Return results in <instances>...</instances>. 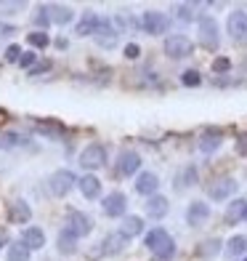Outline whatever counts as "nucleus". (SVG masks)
Masks as SVG:
<instances>
[{
    "label": "nucleus",
    "instance_id": "obj_20",
    "mask_svg": "<svg viewBox=\"0 0 247 261\" xmlns=\"http://www.w3.org/2000/svg\"><path fill=\"white\" fill-rule=\"evenodd\" d=\"M77 187H80V192H82V197H85V200H96L101 195V181L93 173L82 176V179L77 181Z\"/></svg>",
    "mask_w": 247,
    "mask_h": 261
},
{
    "label": "nucleus",
    "instance_id": "obj_39",
    "mask_svg": "<svg viewBox=\"0 0 247 261\" xmlns=\"http://www.w3.org/2000/svg\"><path fill=\"white\" fill-rule=\"evenodd\" d=\"M125 56H128V59H138V56H141L138 43H128V45H125Z\"/></svg>",
    "mask_w": 247,
    "mask_h": 261
},
{
    "label": "nucleus",
    "instance_id": "obj_13",
    "mask_svg": "<svg viewBox=\"0 0 247 261\" xmlns=\"http://www.w3.org/2000/svg\"><path fill=\"white\" fill-rule=\"evenodd\" d=\"M128 240H131V237H125L122 232H109V234L101 240V253H107V256L122 253L125 248H128Z\"/></svg>",
    "mask_w": 247,
    "mask_h": 261
},
{
    "label": "nucleus",
    "instance_id": "obj_24",
    "mask_svg": "<svg viewBox=\"0 0 247 261\" xmlns=\"http://www.w3.org/2000/svg\"><path fill=\"white\" fill-rule=\"evenodd\" d=\"M96 27H99V16L93 14V11H88V14H85V16H82V19L77 21L75 32H77V35H82V38H85V35H93V32H96Z\"/></svg>",
    "mask_w": 247,
    "mask_h": 261
},
{
    "label": "nucleus",
    "instance_id": "obj_2",
    "mask_svg": "<svg viewBox=\"0 0 247 261\" xmlns=\"http://www.w3.org/2000/svg\"><path fill=\"white\" fill-rule=\"evenodd\" d=\"M197 35H199V45L207 51H215L221 45V32H218V21L213 16H202L197 24Z\"/></svg>",
    "mask_w": 247,
    "mask_h": 261
},
{
    "label": "nucleus",
    "instance_id": "obj_38",
    "mask_svg": "<svg viewBox=\"0 0 247 261\" xmlns=\"http://www.w3.org/2000/svg\"><path fill=\"white\" fill-rule=\"evenodd\" d=\"M237 152L242 158H247V134H239L237 136Z\"/></svg>",
    "mask_w": 247,
    "mask_h": 261
},
{
    "label": "nucleus",
    "instance_id": "obj_28",
    "mask_svg": "<svg viewBox=\"0 0 247 261\" xmlns=\"http://www.w3.org/2000/svg\"><path fill=\"white\" fill-rule=\"evenodd\" d=\"M29 253H32V251L19 240V243H14V245L8 248V261H29Z\"/></svg>",
    "mask_w": 247,
    "mask_h": 261
},
{
    "label": "nucleus",
    "instance_id": "obj_9",
    "mask_svg": "<svg viewBox=\"0 0 247 261\" xmlns=\"http://www.w3.org/2000/svg\"><path fill=\"white\" fill-rule=\"evenodd\" d=\"M101 211L107 213L109 219H120V216H125V211H128V197L122 192H109L107 197L101 200Z\"/></svg>",
    "mask_w": 247,
    "mask_h": 261
},
{
    "label": "nucleus",
    "instance_id": "obj_19",
    "mask_svg": "<svg viewBox=\"0 0 247 261\" xmlns=\"http://www.w3.org/2000/svg\"><path fill=\"white\" fill-rule=\"evenodd\" d=\"M168 211H170L168 197L155 195V197L146 200V213H149V219H165V216H168Z\"/></svg>",
    "mask_w": 247,
    "mask_h": 261
},
{
    "label": "nucleus",
    "instance_id": "obj_14",
    "mask_svg": "<svg viewBox=\"0 0 247 261\" xmlns=\"http://www.w3.org/2000/svg\"><path fill=\"white\" fill-rule=\"evenodd\" d=\"M207 219H210V205L207 203H202V200L189 203V208H186V221H189V227H202Z\"/></svg>",
    "mask_w": 247,
    "mask_h": 261
},
{
    "label": "nucleus",
    "instance_id": "obj_16",
    "mask_svg": "<svg viewBox=\"0 0 247 261\" xmlns=\"http://www.w3.org/2000/svg\"><path fill=\"white\" fill-rule=\"evenodd\" d=\"M157 187H160V179H157V173H151V171H144V173H138V179H136V192H138V195L155 197V195H157Z\"/></svg>",
    "mask_w": 247,
    "mask_h": 261
},
{
    "label": "nucleus",
    "instance_id": "obj_3",
    "mask_svg": "<svg viewBox=\"0 0 247 261\" xmlns=\"http://www.w3.org/2000/svg\"><path fill=\"white\" fill-rule=\"evenodd\" d=\"M80 165L85 171H96V168H101V165H107V147L99 144V141L88 144L80 152Z\"/></svg>",
    "mask_w": 247,
    "mask_h": 261
},
{
    "label": "nucleus",
    "instance_id": "obj_29",
    "mask_svg": "<svg viewBox=\"0 0 247 261\" xmlns=\"http://www.w3.org/2000/svg\"><path fill=\"white\" fill-rule=\"evenodd\" d=\"M21 139L16 130H3V134H0V149H14V147H19L21 144Z\"/></svg>",
    "mask_w": 247,
    "mask_h": 261
},
{
    "label": "nucleus",
    "instance_id": "obj_8",
    "mask_svg": "<svg viewBox=\"0 0 247 261\" xmlns=\"http://www.w3.org/2000/svg\"><path fill=\"white\" fill-rule=\"evenodd\" d=\"M226 30H229L234 43H247V11H234V14H229Z\"/></svg>",
    "mask_w": 247,
    "mask_h": 261
},
{
    "label": "nucleus",
    "instance_id": "obj_31",
    "mask_svg": "<svg viewBox=\"0 0 247 261\" xmlns=\"http://www.w3.org/2000/svg\"><path fill=\"white\" fill-rule=\"evenodd\" d=\"M175 14L181 21H194L197 19V3H178L175 6Z\"/></svg>",
    "mask_w": 247,
    "mask_h": 261
},
{
    "label": "nucleus",
    "instance_id": "obj_7",
    "mask_svg": "<svg viewBox=\"0 0 247 261\" xmlns=\"http://www.w3.org/2000/svg\"><path fill=\"white\" fill-rule=\"evenodd\" d=\"M64 229H69L75 237H85V234H90V229H93V219L88 216V213H82V211H69V213H67Z\"/></svg>",
    "mask_w": 247,
    "mask_h": 261
},
{
    "label": "nucleus",
    "instance_id": "obj_43",
    "mask_svg": "<svg viewBox=\"0 0 247 261\" xmlns=\"http://www.w3.org/2000/svg\"><path fill=\"white\" fill-rule=\"evenodd\" d=\"M3 240H6V234H3V237H0V245H3Z\"/></svg>",
    "mask_w": 247,
    "mask_h": 261
},
{
    "label": "nucleus",
    "instance_id": "obj_36",
    "mask_svg": "<svg viewBox=\"0 0 247 261\" xmlns=\"http://www.w3.org/2000/svg\"><path fill=\"white\" fill-rule=\"evenodd\" d=\"M21 54H24V51H21L19 45H8V48H6V59H8V62H19Z\"/></svg>",
    "mask_w": 247,
    "mask_h": 261
},
{
    "label": "nucleus",
    "instance_id": "obj_40",
    "mask_svg": "<svg viewBox=\"0 0 247 261\" xmlns=\"http://www.w3.org/2000/svg\"><path fill=\"white\" fill-rule=\"evenodd\" d=\"M45 69H51V62H40V64H35V67L29 69V75H40V72H45Z\"/></svg>",
    "mask_w": 247,
    "mask_h": 261
},
{
    "label": "nucleus",
    "instance_id": "obj_33",
    "mask_svg": "<svg viewBox=\"0 0 247 261\" xmlns=\"http://www.w3.org/2000/svg\"><path fill=\"white\" fill-rule=\"evenodd\" d=\"M27 43L32 45V48H45V45L51 43V38L45 32H40V30H35V32H29L27 35Z\"/></svg>",
    "mask_w": 247,
    "mask_h": 261
},
{
    "label": "nucleus",
    "instance_id": "obj_23",
    "mask_svg": "<svg viewBox=\"0 0 247 261\" xmlns=\"http://www.w3.org/2000/svg\"><path fill=\"white\" fill-rule=\"evenodd\" d=\"M56 245H58V251H61L64 256H72L77 251V237L69 232V229H61L56 237Z\"/></svg>",
    "mask_w": 247,
    "mask_h": 261
},
{
    "label": "nucleus",
    "instance_id": "obj_30",
    "mask_svg": "<svg viewBox=\"0 0 247 261\" xmlns=\"http://www.w3.org/2000/svg\"><path fill=\"white\" fill-rule=\"evenodd\" d=\"M38 134H43V136H51V139H58V136L64 134V128L58 125V123L43 120V123H38Z\"/></svg>",
    "mask_w": 247,
    "mask_h": 261
},
{
    "label": "nucleus",
    "instance_id": "obj_32",
    "mask_svg": "<svg viewBox=\"0 0 247 261\" xmlns=\"http://www.w3.org/2000/svg\"><path fill=\"white\" fill-rule=\"evenodd\" d=\"M197 165H186V168L181 171V176H178V187L183 189V187H192V184H197Z\"/></svg>",
    "mask_w": 247,
    "mask_h": 261
},
{
    "label": "nucleus",
    "instance_id": "obj_12",
    "mask_svg": "<svg viewBox=\"0 0 247 261\" xmlns=\"http://www.w3.org/2000/svg\"><path fill=\"white\" fill-rule=\"evenodd\" d=\"M234 192H237V181H234L231 176H221V179H215L213 184H210V189H207V195L213 200H226Z\"/></svg>",
    "mask_w": 247,
    "mask_h": 261
},
{
    "label": "nucleus",
    "instance_id": "obj_34",
    "mask_svg": "<svg viewBox=\"0 0 247 261\" xmlns=\"http://www.w3.org/2000/svg\"><path fill=\"white\" fill-rule=\"evenodd\" d=\"M181 83H183L186 88H197L199 83H202V75H199L197 69H186V72L181 75Z\"/></svg>",
    "mask_w": 247,
    "mask_h": 261
},
{
    "label": "nucleus",
    "instance_id": "obj_4",
    "mask_svg": "<svg viewBox=\"0 0 247 261\" xmlns=\"http://www.w3.org/2000/svg\"><path fill=\"white\" fill-rule=\"evenodd\" d=\"M194 51V43L186 35H168L165 38V54L170 59H189Z\"/></svg>",
    "mask_w": 247,
    "mask_h": 261
},
{
    "label": "nucleus",
    "instance_id": "obj_15",
    "mask_svg": "<svg viewBox=\"0 0 247 261\" xmlns=\"http://www.w3.org/2000/svg\"><path fill=\"white\" fill-rule=\"evenodd\" d=\"M221 144H223V134L218 128H205L202 130V136H199V149L205 152V155H213L215 149H221Z\"/></svg>",
    "mask_w": 247,
    "mask_h": 261
},
{
    "label": "nucleus",
    "instance_id": "obj_17",
    "mask_svg": "<svg viewBox=\"0 0 247 261\" xmlns=\"http://www.w3.org/2000/svg\"><path fill=\"white\" fill-rule=\"evenodd\" d=\"M43 11L48 14V19H51V21H56V24H69V21L75 19V14H72V8H69V6L45 3V6H43Z\"/></svg>",
    "mask_w": 247,
    "mask_h": 261
},
{
    "label": "nucleus",
    "instance_id": "obj_26",
    "mask_svg": "<svg viewBox=\"0 0 247 261\" xmlns=\"http://www.w3.org/2000/svg\"><path fill=\"white\" fill-rule=\"evenodd\" d=\"M244 208H247V200H231L229 208H226V221L229 224H237L239 219H244Z\"/></svg>",
    "mask_w": 247,
    "mask_h": 261
},
{
    "label": "nucleus",
    "instance_id": "obj_45",
    "mask_svg": "<svg viewBox=\"0 0 247 261\" xmlns=\"http://www.w3.org/2000/svg\"><path fill=\"white\" fill-rule=\"evenodd\" d=\"M244 261H247V256H244Z\"/></svg>",
    "mask_w": 247,
    "mask_h": 261
},
{
    "label": "nucleus",
    "instance_id": "obj_42",
    "mask_svg": "<svg viewBox=\"0 0 247 261\" xmlns=\"http://www.w3.org/2000/svg\"><path fill=\"white\" fill-rule=\"evenodd\" d=\"M3 32H14V27H8V24H3V21H0V35Z\"/></svg>",
    "mask_w": 247,
    "mask_h": 261
},
{
    "label": "nucleus",
    "instance_id": "obj_37",
    "mask_svg": "<svg viewBox=\"0 0 247 261\" xmlns=\"http://www.w3.org/2000/svg\"><path fill=\"white\" fill-rule=\"evenodd\" d=\"M35 59H38V56H35V51H24V54H21V59H19V64H21V67H29V69H32Z\"/></svg>",
    "mask_w": 247,
    "mask_h": 261
},
{
    "label": "nucleus",
    "instance_id": "obj_41",
    "mask_svg": "<svg viewBox=\"0 0 247 261\" xmlns=\"http://www.w3.org/2000/svg\"><path fill=\"white\" fill-rule=\"evenodd\" d=\"M35 21H38V24H43V27H48V24H51V19H48V14L43 11V6H40V14L35 16Z\"/></svg>",
    "mask_w": 247,
    "mask_h": 261
},
{
    "label": "nucleus",
    "instance_id": "obj_35",
    "mask_svg": "<svg viewBox=\"0 0 247 261\" xmlns=\"http://www.w3.org/2000/svg\"><path fill=\"white\" fill-rule=\"evenodd\" d=\"M229 69H231V59L226 56H218L213 62V72H229Z\"/></svg>",
    "mask_w": 247,
    "mask_h": 261
},
{
    "label": "nucleus",
    "instance_id": "obj_22",
    "mask_svg": "<svg viewBox=\"0 0 247 261\" xmlns=\"http://www.w3.org/2000/svg\"><path fill=\"white\" fill-rule=\"evenodd\" d=\"M221 248H223V243L218 240V237H207V240H202L197 245V256L199 258H213V256L221 253Z\"/></svg>",
    "mask_w": 247,
    "mask_h": 261
},
{
    "label": "nucleus",
    "instance_id": "obj_21",
    "mask_svg": "<svg viewBox=\"0 0 247 261\" xmlns=\"http://www.w3.org/2000/svg\"><path fill=\"white\" fill-rule=\"evenodd\" d=\"M21 243H24L29 251H40V248L45 245V234L40 227H27L24 232H21Z\"/></svg>",
    "mask_w": 247,
    "mask_h": 261
},
{
    "label": "nucleus",
    "instance_id": "obj_1",
    "mask_svg": "<svg viewBox=\"0 0 247 261\" xmlns=\"http://www.w3.org/2000/svg\"><path fill=\"white\" fill-rule=\"evenodd\" d=\"M144 245L149 248L151 253H155L157 261H170L175 256V240L165 232L162 227H155L146 237H144Z\"/></svg>",
    "mask_w": 247,
    "mask_h": 261
},
{
    "label": "nucleus",
    "instance_id": "obj_44",
    "mask_svg": "<svg viewBox=\"0 0 247 261\" xmlns=\"http://www.w3.org/2000/svg\"><path fill=\"white\" fill-rule=\"evenodd\" d=\"M244 221H247V208H244Z\"/></svg>",
    "mask_w": 247,
    "mask_h": 261
},
{
    "label": "nucleus",
    "instance_id": "obj_25",
    "mask_svg": "<svg viewBox=\"0 0 247 261\" xmlns=\"http://www.w3.org/2000/svg\"><path fill=\"white\" fill-rule=\"evenodd\" d=\"M120 232H122L125 237H136V234H141V232H144V219H141V216H125Z\"/></svg>",
    "mask_w": 247,
    "mask_h": 261
},
{
    "label": "nucleus",
    "instance_id": "obj_27",
    "mask_svg": "<svg viewBox=\"0 0 247 261\" xmlns=\"http://www.w3.org/2000/svg\"><path fill=\"white\" fill-rule=\"evenodd\" d=\"M226 253H229L231 258H237V256L247 253V237H244V234H234L231 240L226 243Z\"/></svg>",
    "mask_w": 247,
    "mask_h": 261
},
{
    "label": "nucleus",
    "instance_id": "obj_11",
    "mask_svg": "<svg viewBox=\"0 0 247 261\" xmlns=\"http://www.w3.org/2000/svg\"><path fill=\"white\" fill-rule=\"evenodd\" d=\"M138 168H141L138 152L122 149L120 155H117V173H120V176H133V173H138Z\"/></svg>",
    "mask_w": 247,
    "mask_h": 261
},
{
    "label": "nucleus",
    "instance_id": "obj_5",
    "mask_svg": "<svg viewBox=\"0 0 247 261\" xmlns=\"http://www.w3.org/2000/svg\"><path fill=\"white\" fill-rule=\"evenodd\" d=\"M75 184H77L75 173H72V171H67V168L56 171V173H51V179H48V189H51V195H56V197H64V195H69Z\"/></svg>",
    "mask_w": 247,
    "mask_h": 261
},
{
    "label": "nucleus",
    "instance_id": "obj_18",
    "mask_svg": "<svg viewBox=\"0 0 247 261\" xmlns=\"http://www.w3.org/2000/svg\"><path fill=\"white\" fill-rule=\"evenodd\" d=\"M32 219V208L24 203V200H14L8 205V221L11 224H27Z\"/></svg>",
    "mask_w": 247,
    "mask_h": 261
},
{
    "label": "nucleus",
    "instance_id": "obj_10",
    "mask_svg": "<svg viewBox=\"0 0 247 261\" xmlns=\"http://www.w3.org/2000/svg\"><path fill=\"white\" fill-rule=\"evenodd\" d=\"M117 35H120V32L114 30V24L109 19H99V27H96V32H93V38H96V43L101 45V48H107V51L114 48V45H117Z\"/></svg>",
    "mask_w": 247,
    "mask_h": 261
},
{
    "label": "nucleus",
    "instance_id": "obj_6",
    "mask_svg": "<svg viewBox=\"0 0 247 261\" xmlns=\"http://www.w3.org/2000/svg\"><path fill=\"white\" fill-rule=\"evenodd\" d=\"M141 27H144L146 35H165L170 30V19H168V14H162V11H146V14L141 16Z\"/></svg>",
    "mask_w": 247,
    "mask_h": 261
}]
</instances>
